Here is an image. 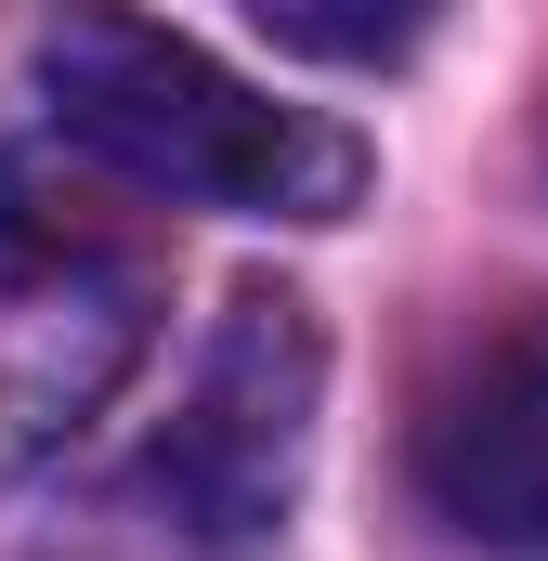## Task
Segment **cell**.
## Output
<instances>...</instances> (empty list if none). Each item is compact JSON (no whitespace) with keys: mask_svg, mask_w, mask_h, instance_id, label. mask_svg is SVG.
Returning <instances> with one entry per match:
<instances>
[{"mask_svg":"<svg viewBox=\"0 0 548 561\" xmlns=\"http://www.w3.org/2000/svg\"><path fill=\"white\" fill-rule=\"evenodd\" d=\"M536 157H548V105H536Z\"/></svg>","mask_w":548,"mask_h":561,"instance_id":"8992f818","label":"cell"},{"mask_svg":"<svg viewBox=\"0 0 548 561\" xmlns=\"http://www.w3.org/2000/svg\"><path fill=\"white\" fill-rule=\"evenodd\" d=\"M170 262L105 196L0 157V496L39 483L157 353Z\"/></svg>","mask_w":548,"mask_h":561,"instance_id":"7a4b0ae2","label":"cell"},{"mask_svg":"<svg viewBox=\"0 0 548 561\" xmlns=\"http://www.w3.org/2000/svg\"><path fill=\"white\" fill-rule=\"evenodd\" d=\"M431 13H313V0H262V39L274 53H327V66H379V53H406Z\"/></svg>","mask_w":548,"mask_h":561,"instance_id":"5b68a950","label":"cell"},{"mask_svg":"<svg viewBox=\"0 0 548 561\" xmlns=\"http://www.w3.org/2000/svg\"><path fill=\"white\" fill-rule=\"evenodd\" d=\"M39 105H53V131L92 170H118L144 196L236 209V222H340L366 196V144L340 118L249 92L183 26H144V13L39 26Z\"/></svg>","mask_w":548,"mask_h":561,"instance_id":"6da1fadb","label":"cell"},{"mask_svg":"<svg viewBox=\"0 0 548 561\" xmlns=\"http://www.w3.org/2000/svg\"><path fill=\"white\" fill-rule=\"evenodd\" d=\"M418 510L470 561H548V300L483 313L406 419Z\"/></svg>","mask_w":548,"mask_h":561,"instance_id":"277c9868","label":"cell"},{"mask_svg":"<svg viewBox=\"0 0 548 561\" xmlns=\"http://www.w3.org/2000/svg\"><path fill=\"white\" fill-rule=\"evenodd\" d=\"M313 405H327V327L300 287H236L170 431L144 444V496L183 536H274L300 470H313Z\"/></svg>","mask_w":548,"mask_h":561,"instance_id":"3957f363","label":"cell"}]
</instances>
